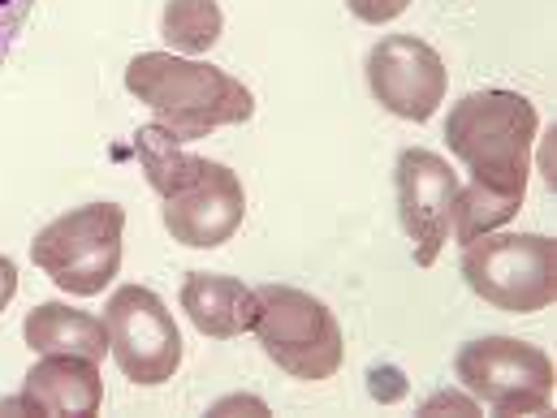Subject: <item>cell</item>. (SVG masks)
Wrapping results in <instances>:
<instances>
[{
    "instance_id": "6da1fadb",
    "label": "cell",
    "mask_w": 557,
    "mask_h": 418,
    "mask_svg": "<svg viewBox=\"0 0 557 418\" xmlns=\"http://www.w3.org/2000/svg\"><path fill=\"white\" fill-rule=\"evenodd\" d=\"M449 151L467 164L471 181L458 186L454 238L471 242L519 216L532 173L536 109L519 91H471L449 109Z\"/></svg>"
},
{
    "instance_id": "7a4b0ae2",
    "label": "cell",
    "mask_w": 557,
    "mask_h": 418,
    "mask_svg": "<svg viewBox=\"0 0 557 418\" xmlns=\"http://www.w3.org/2000/svg\"><path fill=\"white\" fill-rule=\"evenodd\" d=\"M135 151L147 186L164 199V229L173 233V242L190 251H212L238 233L247 216V190L230 164L190 155L186 142L164 135L160 126H143L135 135Z\"/></svg>"
},
{
    "instance_id": "3957f363",
    "label": "cell",
    "mask_w": 557,
    "mask_h": 418,
    "mask_svg": "<svg viewBox=\"0 0 557 418\" xmlns=\"http://www.w3.org/2000/svg\"><path fill=\"white\" fill-rule=\"evenodd\" d=\"M126 91L156 113V126L177 142L208 139L221 126L251 122L256 96L234 74L177 52H139L126 65Z\"/></svg>"
},
{
    "instance_id": "277c9868",
    "label": "cell",
    "mask_w": 557,
    "mask_h": 418,
    "mask_svg": "<svg viewBox=\"0 0 557 418\" xmlns=\"http://www.w3.org/2000/svg\"><path fill=\"white\" fill-rule=\"evenodd\" d=\"M251 332L285 376L307 380V384L337 376V367L346 358L337 315L320 297H311L294 284H260L256 289Z\"/></svg>"
},
{
    "instance_id": "5b68a950",
    "label": "cell",
    "mask_w": 557,
    "mask_h": 418,
    "mask_svg": "<svg viewBox=\"0 0 557 418\" xmlns=\"http://www.w3.org/2000/svg\"><path fill=\"white\" fill-rule=\"evenodd\" d=\"M122 233L126 207L117 203H87L52 225H44L30 242V259L57 289L74 297H96L122 268Z\"/></svg>"
},
{
    "instance_id": "8992f818",
    "label": "cell",
    "mask_w": 557,
    "mask_h": 418,
    "mask_svg": "<svg viewBox=\"0 0 557 418\" xmlns=\"http://www.w3.org/2000/svg\"><path fill=\"white\" fill-rule=\"evenodd\" d=\"M462 280L510 315H536L557 297V242L545 233H480L462 242Z\"/></svg>"
},
{
    "instance_id": "52a82bcc",
    "label": "cell",
    "mask_w": 557,
    "mask_h": 418,
    "mask_svg": "<svg viewBox=\"0 0 557 418\" xmlns=\"http://www.w3.org/2000/svg\"><path fill=\"white\" fill-rule=\"evenodd\" d=\"M458 384L497 415H545L554 406V358L515 337L467 341L454 358Z\"/></svg>"
},
{
    "instance_id": "ba28073f",
    "label": "cell",
    "mask_w": 557,
    "mask_h": 418,
    "mask_svg": "<svg viewBox=\"0 0 557 418\" xmlns=\"http://www.w3.org/2000/svg\"><path fill=\"white\" fill-rule=\"evenodd\" d=\"M104 328H109V350L126 380L156 389L177 376L182 332L173 324V311L151 289H143V284L113 289V297L104 306Z\"/></svg>"
},
{
    "instance_id": "9c48e42d",
    "label": "cell",
    "mask_w": 557,
    "mask_h": 418,
    "mask_svg": "<svg viewBox=\"0 0 557 418\" xmlns=\"http://www.w3.org/2000/svg\"><path fill=\"white\" fill-rule=\"evenodd\" d=\"M398 186V220L411 238V255L419 268H432L454 233V203H458V173L428 147H407L394 168Z\"/></svg>"
},
{
    "instance_id": "30bf717a",
    "label": "cell",
    "mask_w": 557,
    "mask_h": 418,
    "mask_svg": "<svg viewBox=\"0 0 557 418\" xmlns=\"http://www.w3.org/2000/svg\"><path fill=\"white\" fill-rule=\"evenodd\" d=\"M368 87L381 109L403 122H428L445 104V61L416 35H385L368 52Z\"/></svg>"
},
{
    "instance_id": "8fae6325",
    "label": "cell",
    "mask_w": 557,
    "mask_h": 418,
    "mask_svg": "<svg viewBox=\"0 0 557 418\" xmlns=\"http://www.w3.org/2000/svg\"><path fill=\"white\" fill-rule=\"evenodd\" d=\"M104 406V380H100V363L78 358V354H44L30 371L26 384L13 402H4V410H26V415H70L91 418Z\"/></svg>"
},
{
    "instance_id": "7c38bea8",
    "label": "cell",
    "mask_w": 557,
    "mask_h": 418,
    "mask_svg": "<svg viewBox=\"0 0 557 418\" xmlns=\"http://www.w3.org/2000/svg\"><path fill=\"white\" fill-rule=\"evenodd\" d=\"M182 311L190 315V324L203 337L230 341L251 332L256 319V289L234 277H216V273H190L182 280Z\"/></svg>"
},
{
    "instance_id": "4fadbf2b",
    "label": "cell",
    "mask_w": 557,
    "mask_h": 418,
    "mask_svg": "<svg viewBox=\"0 0 557 418\" xmlns=\"http://www.w3.org/2000/svg\"><path fill=\"white\" fill-rule=\"evenodd\" d=\"M22 337L35 354H78L91 363H104V354H109L104 319H96L91 311H74L65 302H39L26 315Z\"/></svg>"
},
{
    "instance_id": "5bb4252c",
    "label": "cell",
    "mask_w": 557,
    "mask_h": 418,
    "mask_svg": "<svg viewBox=\"0 0 557 418\" xmlns=\"http://www.w3.org/2000/svg\"><path fill=\"white\" fill-rule=\"evenodd\" d=\"M221 26H225V17H221V4L216 0H169L164 4V17H160L164 39L177 52H186V56H199V52L216 48Z\"/></svg>"
},
{
    "instance_id": "9a60e30c",
    "label": "cell",
    "mask_w": 557,
    "mask_h": 418,
    "mask_svg": "<svg viewBox=\"0 0 557 418\" xmlns=\"http://www.w3.org/2000/svg\"><path fill=\"white\" fill-rule=\"evenodd\" d=\"M35 0H0V65L9 61L17 35L26 30V17H30Z\"/></svg>"
},
{
    "instance_id": "2e32d148",
    "label": "cell",
    "mask_w": 557,
    "mask_h": 418,
    "mask_svg": "<svg viewBox=\"0 0 557 418\" xmlns=\"http://www.w3.org/2000/svg\"><path fill=\"white\" fill-rule=\"evenodd\" d=\"M368 393L376 397V402H398V397H407V380H403V371L398 367H372L368 371Z\"/></svg>"
},
{
    "instance_id": "e0dca14e",
    "label": "cell",
    "mask_w": 557,
    "mask_h": 418,
    "mask_svg": "<svg viewBox=\"0 0 557 418\" xmlns=\"http://www.w3.org/2000/svg\"><path fill=\"white\" fill-rule=\"evenodd\" d=\"M346 4H350V13H355L359 22L381 26V22H394L411 0H346Z\"/></svg>"
},
{
    "instance_id": "ac0fdd59",
    "label": "cell",
    "mask_w": 557,
    "mask_h": 418,
    "mask_svg": "<svg viewBox=\"0 0 557 418\" xmlns=\"http://www.w3.org/2000/svg\"><path fill=\"white\" fill-rule=\"evenodd\" d=\"M419 415H480V402L462 397V393H436V397L423 402Z\"/></svg>"
},
{
    "instance_id": "d6986e66",
    "label": "cell",
    "mask_w": 557,
    "mask_h": 418,
    "mask_svg": "<svg viewBox=\"0 0 557 418\" xmlns=\"http://www.w3.org/2000/svg\"><path fill=\"white\" fill-rule=\"evenodd\" d=\"M13 293H17V264L9 255H0V311L13 302Z\"/></svg>"
},
{
    "instance_id": "ffe728a7",
    "label": "cell",
    "mask_w": 557,
    "mask_h": 418,
    "mask_svg": "<svg viewBox=\"0 0 557 418\" xmlns=\"http://www.w3.org/2000/svg\"><path fill=\"white\" fill-rule=\"evenodd\" d=\"M225 410H256V415H269L264 402H256V397H230V402H221L212 415H225Z\"/></svg>"
}]
</instances>
